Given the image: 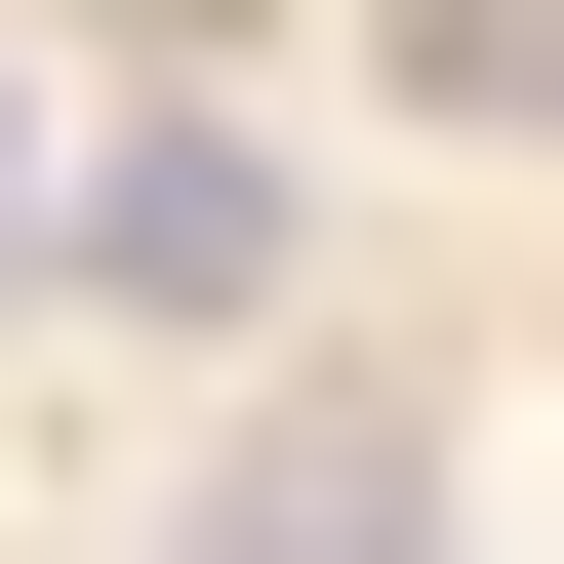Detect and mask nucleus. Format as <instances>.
<instances>
[{
  "instance_id": "nucleus-3",
  "label": "nucleus",
  "mask_w": 564,
  "mask_h": 564,
  "mask_svg": "<svg viewBox=\"0 0 564 564\" xmlns=\"http://www.w3.org/2000/svg\"><path fill=\"white\" fill-rule=\"evenodd\" d=\"M0 282H41V82H0Z\"/></svg>"
},
{
  "instance_id": "nucleus-2",
  "label": "nucleus",
  "mask_w": 564,
  "mask_h": 564,
  "mask_svg": "<svg viewBox=\"0 0 564 564\" xmlns=\"http://www.w3.org/2000/svg\"><path fill=\"white\" fill-rule=\"evenodd\" d=\"M162 564H444V444H403V403H282V444L202 484Z\"/></svg>"
},
{
  "instance_id": "nucleus-1",
  "label": "nucleus",
  "mask_w": 564,
  "mask_h": 564,
  "mask_svg": "<svg viewBox=\"0 0 564 564\" xmlns=\"http://www.w3.org/2000/svg\"><path fill=\"white\" fill-rule=\"evenodd\" d=\"M41 242H82L121 323H282V162H242V121H121V162H41Z\"/></svg>"
}]
</instances>
